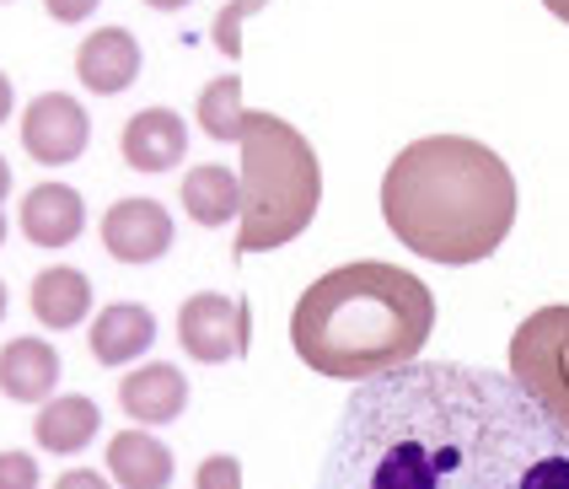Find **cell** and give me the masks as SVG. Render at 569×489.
<instances>
[{"label":"cell","mask_w":569,"mask_h":489,"mask_svg":"<svg viewBox=\"0 0 569 489\" xmlns=\"http://www.w3.org/2000/svg\"><path fill=\"white\" fill-rule=\"evenodd\" d=\"M317 489H569V430L510 371L409 360L349 392Z\"/></svg>","instance_id":"cell-1"},{"label":"cell","mask_w":569,"mask_h":489,"mask_svg":"<svg viewBox=\"0 0 569 489\" xmlns=\"http://www.w3.org/2000/svg\"><path fill=\"white\" fill-rule=\"evenodd\" d=\"M381 216L392 237L430 263L489 259L516 227L510 167L468 134H430L398 151L381 178Z\"/></svg>","instance_id":"cell-2"},{"label":"cell","mask_w":569,"mask_h":489,"mask_svg":"<svg viewBox=\"0 0 569 489\" xmlns=\"http://www.w3.org/2000/svg\"><path fill=\"white\" fill-rule=\"evenodd\" d=\"M436 328L430 286L398 263L360 259L312 280L290 312V345L317 377L366 382L419 360Z\"/></svg>","instance_id":"cell-3"},{"label":"cell","mask_w":569,"mask_h":489,"mask_svg":"<svg viewBox=\"0 0 569 489\" xmlns=\"http://www.w3.org/2000/svg\"><path fill=\"white\" fill-rule=\"evenodd\" d=\"M242 231H237V253H269L284 248L290 237L312 227L317 204H322V167L307 134L290 130L274 113H248L242 124Z\"/></svg>","instance_id":"cell-4"},{"label":"cell","mask_w":569,"mask_h":489,"mask_svg":"<svg viewBox=\"0 0 569 489\" xmlns=\"http://www.w3.org/2000/svg\"><path fill=\"white\" fill-rule=\"evenodd\" d=\"M510 377L548 420L569 430V307H538L510 339Z\"/></svg>","instance_id":"cell-5"},{"label":"cell","mask_w":569,"mask_h":489,"mask_svg":"<svg viewBox=\"0 0 569 489\" xmlns=\"http://www.w3.org/2000/svg\"><path fill=\"white\" fill-rule=\"evenodd\" d=\"M178 345L193 360H204V366L248 356V345H253V312H248V301L221 296V291L189 296L183 312H178Z\"/></svg>","instance_id":"cell-6"},{"label":"cell","mask_w":569,"mask_h":489,"mask_svg":"<svg viewBox=\"0 0 569 489\" xmlns=\"http://www.w3.org/2000/svg\"><path fill=\"white\" fill-rule=\"evenodd\" d=\"M87 140H92V119H87V108L70 98V92H43V98L28 102V113H22V146H28L32 162H43V167L76 162L87 151Z\"/></svg>","instance_id":"cell-7"},{"label":"cell","mask_w":569,"mask_h":489,"mask_svg":"<svg viewBox=\"0 0 569 489\" xmlns=\"http://www.w3.org/2000/svg\"><path fill=\"white\" fill-rule=\"evenodd\" d=\"M102 248L124 263H157L172 248V216L157 199H119L102 216Z\"/></svg>","instance_id":"cell-8"},{"label":"cell","mask_w":569,"mask_h":489,"mask_svg":"<svg viewBox=\"0 0 569 489\" xmlns=\"http://www.w3.org/2000/svg\"><path fill=\"white\" fill-rule=\"evenodd\" d=\"M119 403H124L129 420L140 425H172L183 409H189V377L167 360H151L140 371H129L119 382Z\"/></svg>","instance_id":"cell-9"},{"label":"cell","mask_w":569,"mask_h":489,"mask_svg":"<svg viewBox=\"0 0 569 489\" xmlns=\"http://www.w3.org/2000/svg\"><path fill=\"white\" fill-rule=\"evenodd\" d=\"M76 76H81V87L97 92V98L124 92L129 81L140 76V43H134V33H124V28L92 33L76 49Z\"/></svg>","instance_id":"cell-10"},{"label":"cell","mask_w":569,"mask_h":489,"mask_svg":"<svg viewBox=\"0 0 569 489\" xmlns=\"http://www.w3.org/2000/svg\"><path fill=\"white\" fill-rule=\"evenodd\" d=\"M119 146H124V162L134 172H167L172 162H183L189 130H183V119L172 108H146V113H134L124 124Z\"/></svg>","instance_id":"cell-11"},{"label":"cell","mask_w":569,"mask_h":489,"mask_svg":"<svg viewBox=\"0 0 569 489\" xmlns=\"http://www.w3.org/2000/svg\"><path fill=\"white\" fill-rule=\"evenodd\" d=\"M60 388V350L43 339H11L0 350V392L17 403H49Z\"/></svg>","instance_id":"cell-12"},{"label":"cell","mask_w":569,"mask_h":489,"mask_svg":"<svg viewBox=\"0 0 569 489\" xmlns=\"http://www.w3.org/2000/svg\"><path fill=\"white\" fill-rule=\"evenodd\" d=\"M157 345V318L140 301H113L92 318V356L102 366H129Z\"/></svg>","instance_id":"cell-13"},{"label":"cell","mask_w":569,"mask_h":489,"mask_svg":"<svg viewBox=\"0 0 569 489\" xmlns=\"http://www.w3.org/2000/svg\"><path fill=\"white\" fill-rule=\"evenodd\" d=\"M87 227V210H81V194L70 183H38L28 199H22V231L38 248H70Z\"/></svg>","instance_id":"cell-14"},{"label":"cell","mask_w":569,"mask_h":489,"mask_svg":"<svg viewBox=\"0 0 569 489\" xmlns=\"http://www.w3.org/2000/svg\"><path fill=\"white\" fill-rule=\"evenodd\" d=\"M97 430H102V415H97L92 398H81V392L49 398V403L38 409V420H32L38 447H43V452H60V457L87 452V441H92Z\"/></svg>","instance_id":"cell-15"},{"label":"cell","mask_w":569,"mask_h":489,"mask_svg":"<svg viewBox=\"0 0 569 489\" xmlns=\"http://www.w3.org/2000/svg\"><path fill=\"white\" fill-rule=\"evenodd\" d=\"M172 452L161 447L151 430H119L108 441V473L124 489H167L172 485Z\"/></svg>","instance_id":"cell-16"},{"label":"cell","mask_w":569,"mask_h":489,"mask_svg":"<svg viewBox=\"0 0 569 489\" xmlns=\"http://www.w3.org/2000/svg\"><path fill=\"white\" fill-rule=\"evenodd\" d=\"M92 312V280L70 263H54L32 280V318L43 328H76Z\"/></svg>","instance_id":"cell-17"},{"label":"cell","mask_w":569,"mask_h":489,"mask_svg":"<svg viewBox=\"0 0 569 489\" xmlns=\"http://www.w3.org/2000/svg\"><path fill=\"white\" fill-rule=\"evenodd\" d=\"M183 204H189V216L199 227H226V221L242 210V183H237V172L221 162L193 167L189 178H183Z\"/></svg>","instance_id":"cell-18"},{"label":"cell","mask_w":569,"mask_h":489,"mask_svg":"<svg viewBox=\"0 0 569 489\" xmlns=\"http://www.w3.org/2000/svg\"><path fill=\"white\" fill-rule=\"evenodd\" d=\"M248 124V108H242V81L237 76H216L204 92H199V130L210 140H242Z\"/></svg>","instance_id":"cell-19"},{"label":"cell","mask_w":569,"mask_h":489,"mask_svg":"<svg viewBox=\"0 0 569 489\" xmlns=\"http://www.w3.org/2000/svg\"><path fill=\"white\" fill-rule=\"evenodd\" d=\"M269 0H231L221 17H216V28H210V38H216V49H221L226 60H237L242 54V22L253 17V11H263Z\"/></svg>","instance_id":"cell-20"},{"label":"cell","mask_w":569,"mask_h":489,"mask_svg":"<svg viewBox=\"0 0 569 489\" xmlns=\"http://www.w3.org/2000/svg\"><path fill=\"white\" fill-rule=\"evenodd\" d=\"M199 489H242V462L226 452L204 457V462H199Z\"/></svg>","instance_id":"cell-21"},{"label":"cell","mask_w":569,"mask_h":489,"mask_svg":"<svg viewBox=\"0 0 569 489\" xmlns=\"http://www.w3.org/2000/svg\"><path fill=\"white\" fill-rule=\"evenodd\" d=\"M0 489H38V462L28 452H0Z\"/></svg>","instance_id":"cell-22"},{"label":"cell","mask_w":569,"mask_h":489,"mask_svg":"<svg viewBox=\"0 0 569 489\" xmlns=\"http://www.w3.org/2000/svg\"><path fill=\"white\" fill-rule=\"evenodd\" d=\"M43 6H49L54 22H87L97 11V0H43Z\"/></svg>","instance_id":"cell-23"},{"label":"cell","mask_w":569,"mask_h":489,"mask_svg":"<svg viewBox=\"0 0 569 489\" xmlns=\"http://www.w3.org/2000/svg\"><path fill=\"white\" fill-rule=\"evenodd\" d=\"M54 489H113L102 473H92V468H70V473H60V485Z\"/></svg>","instance_id":"cell-24"},{"label":"cell","mask_w":569,"mask_h":489,"mask_svg":"<svg viewBox=\"0 0 569 489\" xmlns=\"http://www.w3.org/2000/svg\"><path fill=\"white\" fill-rule=\"evenodd\" d=\"M6 113H11V81L0 76V119H6Z\"/></svg>","instance_id":"cell-25"},{"label":"cell","mask_w":569,"mask_h":489,"mask_svg":"<svg viewBox=\"0 0 569 489\" xmlns=\"http://www.w3.org/2000/svg\"><path fill=\"white\" fill-rule=\"evenodd\" d=\"M542 6H548V11L559 17V22H569V0H542Z\"/></svg>","instance_id":"cell-26"},{"label":"cell","mask_w":569,"mask_h":489,"mask_svg":"<svg viewBox=\"0 0 569 489\" xmlns=\"http://www.w3.org/2000/svg\"><path fill=\"white\" fill-rule=\"evenodd\" d=\"M146 6H157V11H183L189 0H146Z\"/></svg>","instance_id":"cell-27"},{"label":"cell","mask_w":569,"mask_h":489,"mask_svg":"<svg viewBox=\"0 0 569 489\" xmlns=\"http://www.w3.org/2000/svg\"><path fill=\"white\" fill-rule=\"evenodd\" d=\"M6 189H11V167H6V157H0V199H6Z\"/></svg>","instance_id":"cell-28"},{"label":"cell","mask_w":569,"mask_h":489,"mask_svg":"<svg viewBox=\"0 0 569 489\" xmlns=\"http://www.w3.org/2000/svg\"><path fill=\"white\" fill-rule=\"evenodd\" d=\"M0 318H6V286H0Z\"/></svg>","instance_id":"cell-29"},{"label":"cell","mask_w":569,"mask_h":489,"mask_svg":"<svg viewBox=\"0 0 569 489\" xmlns=\"http://www.w3.org/2000/svg\"><path fill=\"white\" fill-rule=\"evenodd\" d=\"M0 242H6V216H0Z\"/></svg>","instance_id":"cell-30"}]
</instances>
